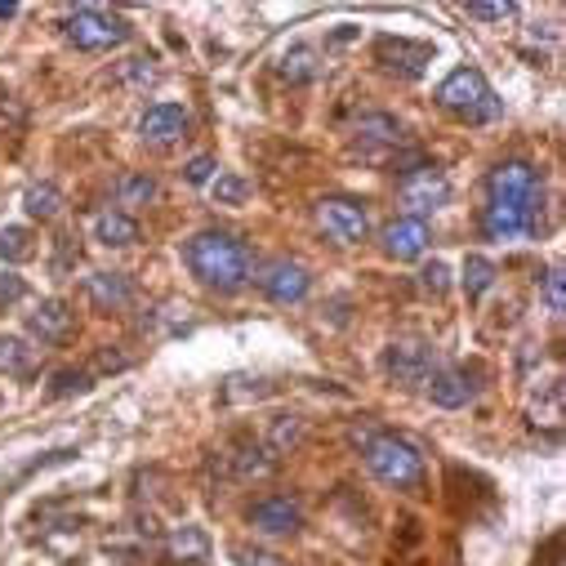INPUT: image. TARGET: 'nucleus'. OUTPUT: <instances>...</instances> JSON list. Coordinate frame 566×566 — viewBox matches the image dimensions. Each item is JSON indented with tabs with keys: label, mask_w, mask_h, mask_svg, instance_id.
Masks as SVG:
<instances>
[{
	"label": "nucleus",
	"mask_w": 566,
	"mask_h": 566,
	"mask_svg": "<svg viewBox=\"0 0 566 566\" xmlns=\"http://www.w3.org/2000/svg\"><path fill=\"white\" fill-rule=\"evenodd\" d=\"M184 259H188V268H192L197 281H206L210 291H223V295L241 291L245 281L254 276V259H250L245 241L232 237V232H219V228L197 232L184 245Z\"/></svg>",
	"instance_id": "nucleus-1"
},
{
	"label": "nucleus",
	"mask_w": 566,
	"mask_h": 566,
	"mask_svg": "<svg viewBox=\"0 0 566 566\" xmlns=\"http://www.w3.org/2000/svg\"><path fill=\"white\" fill-rule=\"evenodd\" d=\"M438 103H442L451 116L469 120V125H486V120H495V116L504 112V103L495 98L491 81H486L478 67H455V72L438 85Z\"/></svg>",
	"instance_id": "nucleus-2"
},
{
	"label": "nucleus",
	"mask_w": 566,
	"mask_h": 566,
	"mask_svg": "<svg viewBox=\"0 0 566 566\" xmlns=\"http://www.w3.org/2000/svg\"><path fill=\"white\" fill-rule=\"evenodd\" d=\"M361 455H366V469H370L384 486H397V491L423 486V455H419V447H410L406 438H397V433H375Z\"/></svg>",
	"instance_id": "nucleus-3"
},
{
	"label": "nucleus",
	"mask_w": 566,
	"mask_h": 566,
	"mask_svg": "<svg viewBox=\"0 0 566 566\" xmlns=\"http://www.w3.org/2000/svg\"><path fill=\"white\" fill-rule=\"evenodd\" d=\"M63 36L85 50V54H103V50H120L129 41V23L120 14H107V10H72L63 19Z\"/></svg>",
	"instance_id": "nucleus-4"
},
{
	"label": "nucleus",
	"mask_w": 566,
	"mask_h": 566,
	"mask_svg": "<svg viewBox=\"0 0 566 566\" xmlns=\"http://www.w3.org/2000/svg\"><path fill=\"white\" fill-rule=\"evenodd\" d=\"M401 206H406V219H423V214H438L447 201H451V179L438 170V166H419L401 179Z\"/></svg>",
	"instance_id": "nucleus-5"
},
{
	"label": "nucleus",
	"mask_w": 566,
	"mask_h": 566,
	"mask_svg": "<svg viewBox=\"0 0 566 566\" xmlns=\"http://www.w3.org/2000/svg\"><path fill=\"white\" fill-rule=\"evenodd\" d=\"M259 291H263L272 304H300V300H308V291H313V276H308V268L295 263V259H272V263L259 268Z\"/></svg>",
	"instance_id": "nucleus-6"
},
{
	"label": "nucleus",
	"mask_w": 566,
	"mask_h": 566,
	"mask_svg": "<svg viewBox=\"0 0 566 566\" xmlns=\"http://www.w3.org/2000/svg\"><path fill=\"white\" fill-rule=\"evenodd\" d=\"M317 223H322L326 237L339 241V245H357V241H366V232H370L366 206L353 201V197H326V201L317 206Z\"/></svg>",
	"instance_id": "nucleus-7"
},
{
	"label": "nucleus",
	"mask_w": 566,
	"mask_h": 566,
	"mask_svg": "<svg viewBox=\"0 0 566 566\" xmlns=\"http://www.w3.org/2000/svg\"><path fill=\"white\" fill-rule=\"evenodd\" d=\"M486 192H491V201H500V206H535V201H539V175H535V166H526V161H504V166L491 170Z\"/></svg>",
	"instance_id": "nucleus-8"
},
{
	"label": "nucleus",
	"mask_w": 566,
	"mask_h": 566,
	"mask_svg": "<svg viewBox=\"0 0 566 566\" xmlns=\"http://www.w3.org/2000/svg\"><path fill=\"white\" fill-rule=\"evenodd\" d=\"M188 129H192V116L179 103H153L144 112V120H138V138H144L148 148H170L179 138H188Z\"/></svg>",
	"instance_id": "nucleus-9"
},
{
	"label": "nucleus",
	"mask_w": 566,
	"mask_h": 566,
	"mask_svg": "<svg viewBox=\"0 0 566 566\" xmlns=\"http://www.w3.org/2000/svg\"><path fill=\"white\" fill-rule=\"evenodd\" d=\"M384 366H388V375L397 384H429V375H433V348L423 344V339H397V344H388Z\"/></svg>",
	"instance_id": "nucleus-10"
},
{
	"label": "nucleus",
	"mask_w": 566,
	"mask_h": 566,
	"mask_svg": "<svg viewBox=\"0 0 566 566\" xmlns=\"http://www.w3.org/2000/svg\"><path fill=\"white\" fill-rule=\"evenodd\" d=\"M250 526H254L259 535H272V539L295 535V531L304 526V509H300L291 495H268V500H259V504L250 509Z\"/></svg>",
	"instance_id": "nucleus-11"
},
{
	"label": "nucleus",
	"mask_w": 566,
	"mask_h": 566,
	"mask_svg": "<svg viewBox=\"0 0 566 566\" xmlns=\"http://www.w3.org/2000/svg\"><path fill=\"white\" fill-rule=\"evenodd\" d=\"M379 245H384L388 259L415 263V259H423V250H429V223L423 219H397L379 232Z\"/></svg>",
	"instance_id": "nucleus-12"
},
{
	"label": "nucleus",
	"mask_w": 566,
	"mask_h": 566,
	"mask_svg": "<svg viewBox=\"0 0 566 566\" xmlns=\"http://www.w3.org/2000/svg\"><path fill=\"white\" fill-rule=\"evenodd\" d=\"M531 228H535V206H500V201H491L482 210V232L491 241H517Z\"/></svg>",
	"instance_id": "nucleus-13"
},
{
	"label": "nucleus",
	"mask_w": 566,
	"mask_h": 566,
	"mask_svg": "<svg viewBox=\"0 0 566 566\" xmlns=\"http://www.w3.org/2000/svg\"><path fill=\"white\" fill-rule=\"evenodd\" d=\"M375 59H379L388 72L419 76L423 63L433 59V50H429V45H415V41H406V36H379V41H375Z\"/></svg>",
	"instance_id": "nucleus-14"
},
{
	"label": "nucleus",
	"mask_w": 566,
	"mask_h": 566,
	"mask_svg": "<svg viewBox=\"0 0 566 566\" xmlns=\"http://www.w3.org/2000/svg\"><path fill=\"white\" fill-rule=\"evenodd\" d=\"M85 295L98 313H120L134 300V281L125 272H90L85 276Z\"/></svg>",
	"instance_id": "nucleus-15"
},
{
	"label": "nucleus",
	"mask_w": 566,
	"mask_h": 566,
	"mask_svg": "<svg viewBox=\"0 0 566 566\" xmlns=\"http://www.w3.org/2000/svg\"><path fill=\"white\" fill-rule=\"evenodd\" d=\"M161 557L170 562V566H197V562H206L210 557V535L201 531V526H175L166 539H161Z\"/></svg>",
	"instance_id": "nucleus-16"
},
{
	"label": "nucleus",
	"mask_w": 566,
	"mask_h": 566,
	"mask_svg": "<svg viewBox=\"0 0 566 566\" xmlns=\"http://www.w3.org/2000/svg\"><path fill=\"white\" fill-rule=\"evenodd\" d=\"M76 326V313L63 304V300H41L36 313L28 317V331L41 339V344H63Z\"/></svg>",
	"instance_id": "nucleus-17"
},
{
	"label": "nucleus",
	"mask_w": 566,
	"mask_h": 566,
	"mask_svg": "<svg viewBox=\"0 0 566 566\" xmlns=\"http://www.w3.org/2000/svg\"><path fill=\"white\" fill-rule=\"evenodd\" d=\"M429 397L442 410H460V406H469L478 397V379L469 370H433L429 375Z\"/></svg>",
	"instance_id": "nucleus-18"
},
{
	"label": "nucleus",
	"mask_w": 566,
	"mask_h": 566,
	"mask_svg": "<svg viewBox=\"0 0 566 566\" xmlns=\"http://www.w3.org/2000/svg\"><path fill=\"white\" fill-rule=\"evenodd\" d=\"M36 366H41V348H32V344L19 339V335L0 339V370H6L10 379H32Z\"/></svg>",
	"instance_id": "nucleus-19"
},
{
	"label": "nucleus",
	"mask_w": 566,
	"mask_h": 566,
	"mask_svg": "<svg viewBox=\"0 0 566 566\" xmlns=\"http://www.w3.org/2000/svg\"><path fill=\"white\" fill-rule=\"evenodd\" d=\"M94 241H98V245H112V250L134 245V241H138L134 214H125V210H103V214L94 219Z\"/></svg>",
	"instance_id": "nucleus-20"
},
{
	"label": "nucleus",
	"mask_w": 566,
	"mask_h": 566,
	"mask_svg": "<svg viewBox=\"0 0 566 566\" xmlns=\"http://www.w3.org/2000/svg\"><path fill=\"white\" fill-rule=\"evenodd\" d=\"M353 134L361 144H379V148H392L401 144V120L388 116V112H361V120L353 125Z\"/></svg>",
	"instance_id": "nucleus-21"
},
{
	"label": "nucleus",
	"mask_w": 566,
	"mask_h": 566,
	"mask_svg": "<svg viewBox=\"0 0 566 566\" xmlns=\"http://www.w3.org/2000/svg\"><path fill=\"white\" fill-rule=\"evenodd\" d=\"M276 72L286 76L291 85H308V81L322 72V63H317V50H313V45H291L286 54H281Z\"/></svg>",
	"instance_id": "nucleus-22"
},
{
	"label": "nucleus",
	"mask_w": 566,
	"mask_h": 566,
	"mask_svg": "<svg viewBox=\"0 0 566 566\" xmlns=\"http://www.w3.org/2000/svg\"><path fill=\"white\" fill-rule=\"evenodd\" d=\"M228 460H232V473H237L241 482L268 478V473L276 469V460L268 455V447H254V442H241V447H237V455H228Z\"/></svg>",
	"instance_id": "nucleus-23"
},
{
	"label": "nucleus",
	"mask_w": 566,
	"mask_h": 566,
	"mask_svg": "<svg viewBox=\"0 0 566 566\" xmlns=\"http://www.w3.org/2000/svg\"><path fill=\"white\" fill-rule=\"evenodd\" d=\"M304 442V419L300 415H276L272 419V433H268V455L276 460V455H286V451H295Z\"/></svg>",
	"instance_id": "nucleus-24"
},
{
	"label": "nucleus",
	"mask_w": 566,
	"mask_h": 566,
	"mask_svg": "<svg viewBox=\"0 0 566 566\" xmlns=\"http://www.w3.org/2000/svg\"><path fill=\"white\" fill-rule=\"evenodd\" d=\"M23 210H28L32 219L50 223V219H59V214H63V192H59L54 184H32V188L23 192Z\"/></svg>",
	"instance_id": "nucleus-25"
},
{
	"label": "nucleus",
	"mask_w": 566,
	"mask_h": 566,
	"mask_svg": "<svg viewBox=\"0 0 566 566\" xmlns=\"http://www.w3.org/2000/svg\"><path fill=\"white\" fill-rule=\"evenodd\" d=\"M157 179L153 175H120V184H116V201L125 206V210H138V206H148V201H157Z\"/></svg>",
	"instance_id": "nucleus-26"
},
{
	"label": "nucleus",
	"mask_w": 566,
	"mask_h": 566,
	"mask_svg": "<svg viewBox=\"0 0 566 566\" xmlns=\"http://www.w3.org/2000/svg\"><path fill=\"white\" fill-rule=\"evenodd\" d=\"M491 286H495V263L486 254H469L464 259V291H469V300H482Z\"/></svg>",
	"instance_id": "nucleus-27"
},
{
	"label": "nucleus",
	"mask_w": 566,
	"mask_h": 566,
	"mask_svg": "<svg viewBox=\"0 0 566 566\" xmlns=\"http://www.w3.org/2000/svg\"><path fill=\"white\" fill-rule=\"evenodd\" d=\"M32 254H36V245H32L28 228H6L0 232V263H28Z\"/></svg>",
	"instance_id": "nucleus-28"
},
{
	"label": "nucleus",
	"mask_w": 566,
	"mask_h": 566,
	"mask_svg": "<svg viewBox=\"0 0 566 566\" xmlns=\"http://www.w3.org/2000/svg\"><path fill=\"white\" fill-rule=\"evenodd\" d=\"M531 415H535V423H548V429H557V423H562V384L557 379L544 384V401L531 397Z\"/></svg>",
	"instance_id": "nucleus-29"
},
{
	"label": "nucleus",
	"mask_w": 566,
	"mask_h": 566,
	"mask_svg": "<svg viewBox=\"0 0 566 566\" xmlns=\"http://www.w3.org/2000/svg\"><path fill=\"white\" fill-rule=\"evenodd\" d=\"M210 192H214L219 206H245L250 201V184L241 175H214L210 179Z\"/></svg>",
	"instance_id": "nucleus-30"
},
{
	"label": "nucleus",
	"mask_w": 566,
	"mask_h": 566,
	"mask_svg": "<svg viewBox=\"0 0 566 566\" xmlns=\"http://www.w3.org/2000/svg\"><path fill=\"white\" fill-rule=\"evenodd\" d=\"M419 291H423V295H433V300H442V295L451 291V268H447L442 259L423 263V268H419Z\"/></svg>",
	"instance_id": "nucleus-31"
},
{
	"label": "nucleus",
	"mask_w": 566,
	"mask_h": 566,
	"mask_svg": "<svg viewBox=\"0 0 566 566\" xmlns=\"http://www.w3.org/2000/svg\"><path fill=\"white\" fill-rule=\"evenodd\" d=\"M214 175H219V161H214L210 153H201V157H192V161L184 166V179H188L192 188H206Z\"/></svg>",
	"instance_id": "nucleus-32"
},
{
	"label": "nucleus",
	"mask_w": 566,
	"mask_h": 566,
	"mask_svg": "<svg viewBox=\"0 0 566 566\" xmlns=\"http://www.w3.org/2000/svg\"><path fill=\"white\" fill-rule=\"evenodd\" d=\"M90 379H94L90 370H59L54 384H50V392H54V397H72V392H85Z\"/></svg>",
	"instance_id": "nucleus-33"
},
{
	"label": "nucleus",
	"mask_w": 566,
	"mask_h": 566,
	"mask_svg": "<svg viewBox=\"0 0 566 566\" xmlns=\"http://www.w3.org/2000/svg\"><path fill=\"white\" fill-rule=\"evenodd\" d=\"M469 14H473L478 23H509V19H517V6H509V0H504V6H486V0H473Z\"/></svg>",
	"instance_id": "nucleus-34"
},
{
	"label": "nucleus",
	"mask_w": 566,
	"mask_h": 566,
	"mask_svg": "<svg viewBox=\"0 0 566 566\" xmlns=\"http://www.w3.org/2000/svg\"><path fill=\"white\" fill-rule=\"evenodd\" d=\"M544 304H548V313L566 308V276H562V268H553L548 281H544Z\"/></svg>",
	"instance_id": "nucleus-35"
},
{
	"label": "nucleus",
	"mask_w": 566,
	"mask_h": 566,
	"mask_svg": "<svg viewBox=\"0 0 566 566\" xmlns=\"http://www.w3.org/2000/svg\"><path fill=\"white\" fill-rule=\"evenodd\" d=\"M23 295H28V286H23V276H19V272H0V304H6V308H10V304H19Z\"/></svg>",
	"instance_id": "nucleus-36"
},
{
	"label": "nucleus",
	"mask_w": 566,
	"mask_h": 566,
	"mask_svg": "<svg viewBox=\"0 0 566 566\" xmlns=\"http://www.w3.org/2000/svg\"><path fill=\"white\" fill-rule=\"evenodd\" d=\"M125 366H129V357H125V353L103 348V353L94 357V370H90V375H107V370H125Z\"/></svg>",
	"instance_id": "nucleus-37"
},
{
	"label": "nucleus",
	"mask_w": 566,
	"mask_h": 566,
	"mask_svg": "<svg viewBox=\"0 0 566 566\" xmlns=\"http://www.w3.org/2000/svg\"><path fill=\"white\" fill-rule=\"evenodd\" d=\"M120 76H125V81H138V85H153V81H157V72L148 67V59H129V63L120 67Z\"/></svg>",
	"instance_id": "nucleus-38"
},
{
	"label": "nucleus",
	"mask_w": 566,
	"mask_h": 566,
	"mask_svg": "<svg viewBox=\"0 0 566 566\" xmlns=\"http://www.w3.org/2000/svg\"><path fill=\"white\" fill-rule=\"evenodd\" d=\"M237 562H241V566H286L281 557H272V553H259V548H237Z\"/></svg>",
	"instance_id": "nucleus-39"
},
{
	"label": "nucleus",
	"mask_w": 566,
	"mask_h": 566,
	"mask_svg": "<svg viewBox=\"0 0 566 566\" xmlns=\"http://www.w3.org/2000/svg\"><path fill=\"white\" fill-rule=\"evenodd\" d=\"M19 14V6H0V19H14Z\"/></svg>",
	"instance_id": "nucleus-40"
}]
</instances>
